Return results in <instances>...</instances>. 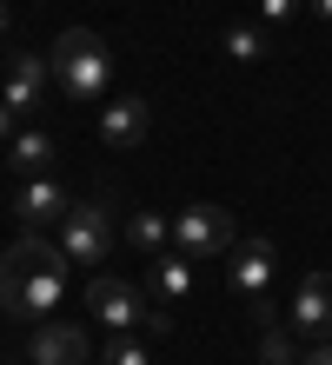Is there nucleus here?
Instances as JSON below:
<instances>
[{
	"label": "nucleus",
	"mask_w": 332,
	"mask_h": 365,
	"mask_svg": "<svg viewBox=\"0 0 332 365\" xmlns=\"http://www.w3.org/2000/svg\"><path fill=\"white\" fill-rule=\"evenodd\" d=\"M0 259L20 272V306H14V319H34V326H40V319H54L60 292H66V252L47 246L40 232H20Z\"/></svg>",
	"instance_id": "nucleus-1"
},
{
	"label": "nucleus",
	"mask_w": 332,
	"mask_h": 365,
	"mask_svg": "<svg viewBox=\"0 0 332 365\" xmlns=\"http://www.w3.org/2000/svg\"><path fill=\"white\" fill-rule=\"evenodd\" d=\"M47 67H54V87H60L66 100H80V106L106 100V87H114V53H106V40H100L94 27H66V34L54 40Z\"/></svg>",
	"instance_id": "nucleus-2"
},
{
	"label": "nucleus",
	"mask_w": 332,
	"mask_h": 365,
	"mask_svg": "<svg viewBox=\"0 0 332 365\" xmlns=\"http://www.w3.org/2000/svg\"><path fill=\"white\" fill-rule=\"evenodd\" d=\"M60 252H66V266H100L106 252H114V212H106V200L66 206V220H60Z\"/></svg>",
	"instance_id": "nucleus-3"
},
{
	"label": "nucleus",
	"mask_w": 332,
	"mask_h": 365,
	"mask_svg": "<svg viewBox=\"0 0 332 365\" xmlns=\"http://www.w3.org/2000/svg\"><path fill=\"white\" fill-rule=\"evenodd\" d=\"M233 212L226 206H186V212H173V246L186 252V259H226L233 252Z\"/></svg>",
	"instance_id": "nucleus-4"
},
{
	"label": "nucleus",
	"mask_w": 332,
	"mask_h": 365,
	"mask_svg": "<svg viewBox=\"0 0 332 365\" xmlns=\"http://www.w3.org/2000/svg\"><path fill=\"white\" fill-rule=\"evenodd\" d=\"M226 279L246 292L253 319L266 326V319H273V299H266V286H273V246H266V240H233V252H226Z\"/></svg>",
	"instance_id": "nucleus-5"
},
{
	"label": "nucleus",
	"mask_w": 332,
	"mask_h": 365,
	"mask_svg": "<svg viewBox=\"0 0 332 365\" xmlns=\"http://www.w3.org/2000/svg\"><path fill=\"white\" fill-rule=\"evenodd\" d=\"M86 332L74 326V319H40L34 339H27V359L34 365H86Z\"/></svg>",
	"instance_id": "nucleus-6"
},
{
	"label": "nucleus",
	"mask_w": 332,
	"mask_h": 365,
	"mask_svg": "<svg viewBox=\"0 0 332 365\" xmlns=\"http://www.w3.org/2000/svg\"><path fill=\"white\" fill-rule=\"evenodd\" d=\"M293 332H306L313 346L332 339V272H306L293 292Z\"/></svg>",
	"instance_id": "nucleus-7"
},
{
	"label": "nucleus",
	"mask_w": 332,
	"mask_h": 365,
	"mask_svg": "<svg viewBox=\"0 0 332 365\" xmlns=\"http://www.w3.org/2000/svg\"><path fill=\"white\" fill-rule=\"evenodd\" d=\"M47 87H54V67H47V53H14L7 80H0V100H7L14 113H40Z\"/></svg>",
	"instance_id": "nucleus-8"
},
{
	"label": "nucleus",
	"mask_w": 332,
	"mask_h": 365,
	"mask_svg": "<svg viewBox=\"0 0 332 365\" xmlns=\"http://www.w3.org/2000/svg\"><path fill=\"white\" fill-rule=\"evenodd\" d=\"M86 306H94V319H106V326L114 332H133L146 319V299H140V286H126V279H94V286H86Z\"/></svg>",
	"instance_id": "nucleus-9"
},
{
	"label": "nucleus",
	"mask_w": 332,
	"mask_h": 365,
	"mask_svg": "<svg viewBox=\"0 0 332 365\" xmlns=\"http://www.w3.org/2000/svg\"><path fill=\"white\" fill-rule=\"evenodd\" d=\"M146 126H153V106H146L140 93H120V100L100 106V140H106V146H140Z\"/></svg>",
	"instance_id": "nucleus-10"
},
{
	"label": "nucleus",
	"mask_w": 332,
	"mask_h": 365,
	"mask_svg": "<svg viewBox=\"0 0 332 365\" xmlns=\"http://www.w3.org/2000/svg\"><path fill=\"white\" fill-rule=\"evenodd\" d=\"M14 212H20V226H47V220H66V192L54 186V180H27L14 192Z\"/></svg>",
	"instance_id": "nucleus-11"
},
{
	"label": "nucleus",
	"mask_w": 332,
	"mask_h": 365,
	"mask_svg": "<svg viewBox=\"0 0 332 365\" xmlns=\"http://www.w3.org/2000/svg\"><path fill=\"white\" fill-rule=\"evenodd\" d=\"M153 299H160V306H180V299L193 292V259L186 252H153Z\"/></svg>",
	"instance_id": "nucleus-12"
},
{
	"label": "nucleus",
	"mask_w": 332,
	"mask_h": 365,
	"mask_svg": "<svg viewBox=\"0 0 332 365\" xmlns=\"http://www.w3.org/2000/svg\"><path fill=\"white\" fill-rule=\"evenodd\" d=\"M60 153L54 146V133H14L7 140V160H14V173H27V180H40L47 173V160Z\"/></svg>",
	"instance_id": "nucleus-13"
},
{
	"label": "nucleus",
	"mask_w": 332,
	"mask_h": 365,
	"mask_svg": "<svg viewBox=\"0 0 332 365\" xmlns=\"http://www.w3.org/2000/svg\"><path fill=\"white\" fill-rule=\"evenodd\" d=\"M226 53H233V60H246V67H253V60H266V53H273V34H266V20H259V27H253V20H233V27H226Z\"/></svg>",
	"instance_id": "nucleus-14"
},
{
	"label": "nucleus",
	"mask_w": 332,
	"mask_h": 365,
	"mask_svg": "<svg viewBox=\"0 0 332 365\" xmlns=\"http://www.w3.org/2000/svg\"><path fill=\"white\" fill-rule=\"evenodd\" d=\"M166 232H173V226L160 220V212H126V240H133V246H140V252H146V259H153V252H160V246H166Z\"/></svg>",
	"instance_id": "nucleus-15"
},
{
	"label": "nucleus",
	"mask_w": 332,
	"mask_h": 365,
	"mask_svg": "<svg viewBox=\"0 0 332 365\" xmlns=\"http://www.w3.org/2000/svg\"><path fill=\"white\" fill-rule=\"evenodd\" d=\"M259 359H266V365H299V352H293V332H286L279 319H266V326H259Z\"/></svg>",
	"instance_id": "nucleus-16"
},
{
	"label": "nucleus",
	"mask_w": 332,
	"mask_h": 365,
	"mask_svg": "<svg viewBox=\"0 0 332 365\" xmlns=\"http://www.w3.org/2000/svg\"><path fill=\"white\" fill-rule=\"evenodd\" d=\"M106 365H153V352H146L133 332H114V346H106Z\"/></svg>",
	"instance_id": "nucleus-17"
},
{
	"label": "nucleus",
	"mask_w": 332,
	"mask_h": 365,
	"mask_svg": "<svg viewBox=\"0 0 332 365\" xmlns=\"http://www.w3.org/2000/svg\"><path fill=\"white\" fill-rule=\"evenodd\" d=\"M293 14H299V0H259V20H266V27H286Z\"/></svg>",
	"instance_id": "nucleus-18"
},
{
	"label": "nucleus",
	"mask_w": 332,
	"mask_h": 365,
	"mask_svg": "<svg viewBox=\"0 0 332 365\" xmlns=\"http://www.w3.org/2000/svg\"><path fill=\"white\" fill-rule=\"evenodd\" d=\"M140 326H146L153 339H166V332H173V312H166V306H146V319H140Z\"/></svg>",
	"instance_id": "nucleus-19"
},
{
	"label": "nucleus",
	"mask_w": 332,
	"mask_h": 365,
	"mask_svg": "<svg viewBox=\"0 0 332 365\" xmlns=\"http://www.w3.org/2000/svg\"><path fill=\"white\" fill-rule=\"evenodd\" d=\"M299 365H332V339H326V346H313V352H306Z\"/></svg>",
	"instance_id": "nucleus-20"
},
{
	"label": "nucleus",
	"mask_w": 332,
	"mask_h": 365,
	"mask_svg": "<svg viewBox=\"0 0 332 365\" xmlns=\"http://www.w3.org/2000/svg\"><path fill=\"white\" fill-rule=\"evenodd\" d=\"M0 140H14V106L0 100Z\"/></svg>",
	"instance_id": "nucleus-21"
},
{
	"label": "nucleus",
	"mask_w": 332,
	"mask_h": 365,
	"mask_svg": "<svg viewBox=\"0 0 332 365\" xmlns=\"http://www.w3.org/2000/svg\"><path fill=\"white\" fill-rule=\"evenodd\" d=\"M313 14H319V20H332V0H313Z\"/></svg>",
	"instance_id": "nucleus-22"
},
{
	"label": "nucleus",
	"mask_w": 332,
	"mask_h": 365,
	"mask_svg": "<svg viewBox=\"0 0 332 365\" xmlns=\"http://www.w3.org/2000/svg\"><path fill=\"white\" fill-rule=\"evenodd\" d=\"M0 27H7V0H0Z\"/></svg>",
	"instance_id": "nucleus-23"
}]
</instances>
